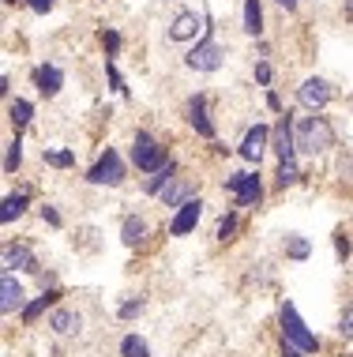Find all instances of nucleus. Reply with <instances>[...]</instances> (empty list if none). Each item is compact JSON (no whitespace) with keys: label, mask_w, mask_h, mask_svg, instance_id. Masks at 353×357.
Masks as SVG:
<instances>
[{"label":"nucleus","mask_w":353,"mask_h":357,"mask_svg":"<svg viewBox=\"0 0 353 357\" xmlns=\"http://www.w3.org/2000/svg\"><path fill=\"white\" fill-rule=\"evenodd\" d=\"M335 143V128L327 124V117H304L297 124V151L304 154H323Z\"/></svg>","instance_id":"nucleus-1"},{"label":"nucleus","mask_w":353,"mask_h":357,"mask_svg":"<svg viewBox=\"0 0 353 357\" xmlns=\"http://www.w3.org/2000/svg\"><path fill=\"white\" fill-rule=\"evenodd\" d=\"M282 339L290 342V346H297L301 354H316V350H320V339L308 331V324L301 320L297 308H293L290 301L282 305Z\"/></svg>","instance_id":"nucleus-2"},{"label":"nucleus","mask_w":353,"mask_h":357,"mask_svg":"<svg viewBox=\"0 0 353 357\" xmlns=\"http://www.w3.org/2000/svg\"><path fill=\"white\" fill-rule=\"evenodd\" d=\"M132 162H136V169L143 173H158L166 166V147L150 136V132H136V143H132Z\"/></svg>","instance_id":"nucleus-3"},{"label":"nucleus","mask_w":353,"mask_h":357,"mask_svg":"<svg viewBox=\"0 0 353 357\" xmlns=\"http://www.w3.org/2000/svg\"><path fill=\"white\" fill-rule=\"evenodd\" d=\"M87 181H91V185H109V188L120 185V181H124V162H120V154L106 147V154H102V158L91 166Z\"/></svg>","instance_id":"nucleus-4"},{"label":"nucleus","mask_w":353,"mask_h":357,"mask_svg":"<svg viewBox=\"0 0 353 357\" xmlns=\"http://www.w3.org/2000/svg\"><path fill=\"white\" fill-rule=\"evenodd\" d=\"M222 56H226V50L214 42L211 34H207L203 42L185 56V61H188V68H196V72H218V68H222Z\"/></svg>","instance_id":"nucleus-5"},{"label":"nucleus","mask_w":353,"mask_h":357,"mask_svg":"<svg viewBox=\"0 0 353 357\" xmlns=\"http://www.w3.org/2000/svg\"><path fill=\"white\" fill-rule=\"evenodd\" d=\"M226 188L237 196V204L241 207H256L263 199V185L256 173H233V177H226Z\"/></svg>","instance_id":"nucleus-6"},{"label":"nucleus","mask_w":353,"mask_h":357,"mask_svg":"<svg viewBox=\"0 0 353 357\" xmlns=\"http://www.w3.org/2000/svg\"><path fill=\"white\" fill-rule=\"evenodd\" d=\"M274 154H279V162H293L297 158V128H293V117L290 113H282V121L274 124Z\"/></svg>","instance_id":"nucleus-7"},{"label":"nucleus","mask_w":353,"mask_h":357,"mask_svg":"<svg viewBox=\"0 0 353 357\" xmlns=\"http://www.w3.org/2000/svg\"><path fill=\"white\" fill-rule=\"evenodd\" d=\"M331 98H335V91H331V83L320 79V75H312V79H304V83L297 86V102L308 105V109H323Z\"/></svg>","instance_id":"nucleus-8"},{"label":"nucleus","mask_w":353,"mask_h":357,"mask_svg":"<svg viewBox=\"0 0 353 357\" xmlns=\"http://www.w3.org/2000/svg\"><path fill=\"white\" fill-rule=\"evenodd\" d=\"M267 143H271V128H267V124H252L241 139V158L260 166V158L267 154Z\"/></svg>","instance_id":"nucleus-9"},{"label":"nucleus","mask_w":353,"mask_h":357,"mask_svg":"<svg viewBox=\"0 0 353 357\" xmlns=\"http://www.w3.org/2000/svg\"><path fill=\"white\" fill-rule=\"evenodd\" d=\"M199 215H203V204H199V196H196V199H188L185 207H177L173 222H169V234H173V237L192 234V229H196V222H199Z\"/></svg>","instance_id":"nucleus-10"},{"label":"nucleus","mask_w":353,"mask_h":357,"mask_svg":"<svg viewBox=\"0 0 353 357\" xmlns=\"http://www.w3.org/2000/svg\"><path fill=\"white\" fill-rule=\"evenodd\" d=\"M4 267L8 271H26V275H38V259L26 245H4Z\"/></svg>","instance_id":"nucleus-11"},{"label":"nucleus","mask_w":353,"mask_h":357,"mask_svg":"<svg viewBox=\"0 0 353 357\" xmlns=\"http://www.w3.org/2000/svg\"><path fill=\"white\" fill-rule=\"evenodd\" d=\"M15 308H23V286L12 271H4V278H0V312L12 316Z\"/></svg>","instance_id":"nucleus-12"},{"label":"nucleus","mask_w":353,"mask_h":357,"mask_svg":"<svg viewBox=\"0 0 353 357\" xmlns=\"http://www.w3.org/2000/svg\"><path fill=\"white\" fill-rule=\"evenodd\" d=\"M188 124H192L203 139H214V124H211V117H207V98L203 94L188 98Z\"/></svg>","instance_id":"nucleus-13"},{"label":"nucleus","mask_w":353,"mask_h":357,"mask_svg":"<svg viewBox=\"0 0 353 357\" xmlns=\"http://www.w3.org/2000/svg\"><path fill=\"white\" fill-rule=\"evenodd\" d=\"M188 199H196V185L188 177H173L166 185V192H162V204L166 207H185Z\"/></svg>","instance_id":"nucleus-14"},{"label":"nucleus","mask_w":353,"mask_h":357,"mask_svg":"<svg viewBox=\"0 0 353 357\" xmlns=\"http://www.w3.org/2000/svg\"><path fill=\"white\" fill-rule=\"evenodd\" d=\"M196 31H203V19L196 12H180L173 19V26H169V38L173 42H188V38H196Z\"/></svg>","instance_id":"nucleus-15"},{"label":"nucleus","mask_w":353,"mask_h":357,"mask_svg":"<svg viewBox=\"0 0 353 357\" xmlns=\"http://www.w3.org/2000/svg\"><path fill=\"white\" fill-rule=\"evenodd\" d=\"M34 83H38V91H42L45 98H53V94L61 91V83H64V72L56 68V64H42V68L34 72Z\"/></svg>","instance_id":"nucleus-16"},{"label":"nucleus","mask_w":353,"mask_h":357,"mask_svg":"<svg viewBox=\"0 0 353 357\" xmlns=\"http://www.w3.org/2000/svg\"><path fill=\"white\" fill-rule=\"evenodd\" d=\"M49 327L56 335H79L83 320H79V312H72V308H56V312L49 316Z\"/></svg>","instance_id":"nucleus-17"},{"label":"nucleus","mask_w":353,"mask_h":357,"mask_svg":"<svg viewBox=\"0 0 353 357\" xmlns=\"http://www.w3.org/2000/svg\"><path fill=\"white\" fill-rule=\"evenodd\" d=\"M173 173H177V166H173V162H166V166H162L155 177L147 181V192H150V196H162V192H166V185L173 181Z\"/></svg>","instance_id":"nucleus-18"},{"label":"nucleus","mask_w":353,"mask_h":357,"mask_svg":"<svg viewBox=\"0 0 353 357\" xmlns=\"http://www.w3.org/2000/svg\"><path fill=\"white\" fill-rule=\"evenodd\" d=\"M56 297H61V294H56V289H49V294H42V297H38L34 305H26V308H23V320H26V324H34L38 316L45 312V308H49V305H56Z\"/></svg>","instance_id":"nucleus-19"},{"label":"nucleus","mask_w":353,"mask_h":357,"mask_svg":"<svg viewBox=\"0 0 353 357\" xmlns=\"http://www.w3.org/2000/svg\"><path fill=\"white\" fill-rule=\"evenodd\" d=\"M244 31H248V34H260V31H263L260 0H244Z\"/></svg>","instance_id":"nucleus-20"},{"label":"nucleus","mask_w":353,"mask_h":357,"mask_svg":"<svg viewBox=\"0 0 353 357\" xmlns=\"http://www.w3.org/2000/svg\"><path fill=\"white\" fill-rule=\"evenodd\" d=\"M31 113H34V105L23 102V98H15L12 105H8V117H12L15 128H26V124H31Z\"/></svg>","instance_id":"nucleus-21"},{"label":"nucleus","mask_w":353,"mask_h":357,"mask_svg":"<svg viewBox=\"0 0 353 357\" xmlns=\"http://www.w3.org/2000/svg\"><path fill=\"white\" fill-rule=\"evenodd\" d=\"M143 234H147V226H143V218H124V226H120V241L124 245H136V241H143Z\"/></svg>","instance_id":"nucleus-22"},{"label":"nucleus","mask_w":353,"mask_h":357,"mask_svg":"<svg viewBox=\"0 0 353 357\" xmlns=\"http://www.w3.org/2000/svg\"><path fill=\"white\" fill-rule=\"evenodd\" d=\"M26 211V192H19V196H8L4 199V211H0V218H4V226L8 222H15L19 215Z\"/></svg>","instance_id":"nucleus-23"},{"label":"nucleus","mask_w":353,"mask_h":357,"mask_svg":"<svg viewBox=\"0 0 353 357\" xmlns=\"http://www.w3.org/2000/svg\"><path fill=\"white\" fill-rule=\"evenodd\" d=\"M282 248H285V256H290V259H308V252H312V245H308L304 237H297V234L285 237Z\"/></svg>","instance_id":"nucleus-24"},{"label":"nucleus","mask_w":353,"mask_h":357,"mask_svg":"<svg viewBox=\"0 0 353 357\" xmlns=\"http://www.w3.org/2000/svg\"><path fill=\"white\" fill-rule=\"evenodd\" d=\"M120 354H124V357H150L147 342H143L139 335H124V342H120Z\"/></svg>","instance_id":"nucleus-25"},{"label":"nucleus","mask_w":353,"mask_h":357,"mask_svg":"<svg viewBox=\"0 0 353 357\" xmlns=\"http://www.w3.org/2000/svg\"><path fill=\"white\" fill-rule=\"evenodd\" d=\"M279 188H290V185H297L301 181V169H297V162H279Z\"/></svg>","instance_id":"nucleus-26"},{"label":"nucleus","mask_w":353,"mask_h":357,"mask_svg":"<svg viewBox=\"0 0 353 357\" xmlns=\"http://www.w3.org/2000/svg\"><path fill=\"white\" fill-rule=\"evenodd\" d=\"M19 162H23V139L15 136L12 143H8V154H4V173H15Z\"/></svg>","instance_id":"nucleus-27"},{"label":"nucleus","mask_w":353,"mask_h":357,"mask_svg":"<svg viewBox=\"0 0 353 357\" xmlns=\"http://www.w3.org/2000/svg\"><path fill=\"white\" fill-rule=\"evenodd\" d=\"M45 162L56 169H68V166H75V154L72 151H45Z\"/></svg>","instance_id":"nucleus-28"},{"label":"nucleus","mask_w":353,"mask_h":357,"mask_svg":"<svg viewBox=\"0 0 353 357\" xmlns=\"http://www.w3.org/2000/svg\"><path fill=\"white\" fill-rule=\"evenodd\" d=\"M338 335L353 342V301L346 305V312H342V320H338Z\"/></svg>","instance_id":"nucleus-29"},{"label":"nucleus","mask_w":353,"mask_h":357,"mask_svg":"<svg viewBox=\"0 0 353 357\" xmlns=\"http://www.w3.org/2000/svg\"><path fill=\"white\" fill-rule=\"evenodd\" d=\"M237 229V215H222V222H218V241H230Z\"/></svg>","instance_id":"nucleus-30"},{"label":"nucleus","mask_w":353,"mask_h":357,"mask_svg":"<svg viewBox=\"0 0 353 357\" xmlns=\"http://www.w3.org/2000/svg\"><path fill=\"white\" fill-rule=\"evenodd\" d=\"M106 72H109V83H113V86H117V91H120V94H124V91H128V86H124V79H120V72H117V64H113V61L106 64Z\"/></svg>","instance_id":"nucleus-31"},{"label":"nucleus","mask_w":353,"mask_h":357,"mask_svg":"<svg viewBox=\"0 0 353 357\" xmlns=\"http://www.w3.org/2000/svg\"><path fill=\"white\" fill-rule=\"evenodd\" d=\"M139 308H143V301H124V305H120V320H132Z\"/></svg>","instance_id":"nucleus-32"},{"label":"nucleus","mask_w":353,"mask_h":357,"mask_svg":"<svg viewBox=\"0 0 353 357\" xmlns=\"http://www.w3.org/2000/svg\"><path fill=\"white\" fill-rule=\"evenodd\" d=\"M102 42H106V50H109V53H117V50H120V34H113V31L102 34Z\"/></svg>","instance_id":"nucleus-33"},{"label":"nucleus","mask_w":353,"mask_h":357,"mask_svg":"<svg viewBox=\"0 0 353 357\" xmlns=\"http://www.w3.org/2000/svg\"><path fill=\"white\" fill-rule=\"evenodd\" d=\"M335 252H338V259H346V256H350V241L342 237V234L335 237Z\"/></svg>","instance_id":"nucleus-34"},{"label":"nucleus","mask_w":353,"mask_h":357,"mask_svg":"<svg viewBox=\"0 0 353 357\" xmlns=\"http://www.w3.org/2000/svg\"><path fill=\"white\" fill-rule=\"evenodd\" d=\"M256 79H260V83H271V64H256Z\"/></svg>","instance_id":"nucleus-35"},{"label":"nucleus","mask_w":353,"mask_h":357,"mask_svg":"<svg viewBox=\"0 0 353 357\" xmlns=\"http://www.w3.org/2000/svg\"><path fill=\"white\" fill-rule=\"evenodd\" d=\"M26 4H31V8H34V12H38V15H42V12H49V8L56 4V0H26Z\"/></svg>","instance_id":"nucleus-36"},{"label":"nucleus","mask_w":353,"mask_h":357,"mask_svg":"<svg viewBox=\"0 0 353 357\" xmlns=\"http://www.w3.org/2000/svg\"><path fill=\"white\" fill-rule=\"evenodd\" d=\"M42 215H45V222H49V226H61V215H56V211H53V207H45V211H42Z\"/></svg>","instance_id":"nucleus-37"},{"label":"nucleus","mask_w":353,"mask_h":357,"mask_svg":"<svg viewBox=\"0 0 353 357\" xmlns=\"http://www.w3.org/2000/svg\"><path fill=\"white\" fill-rule=\"evenodd\" d=\"M282 357H304L297 346H290V342H282Z\"/></svg>","instance_id":"nucleus-38"},{"label":"nucleus","mask_w":353,"mask_h":357,"mask_svg":"<svg viewBox=\"0 0 353 357\" xmlns=\"http://www.w3.org/2000/svg\"><path fill=\"white\" fill-rule=\"evenodd\" d=\"M279 4H282V8H290V12H293V8H297V0H279Z\"/></svg>","instance_id":"nucleus-39"},{"label":"nucleus","mask_w":353,"mask_h":357,"mask_svg":"<svg viewBox=\"0 0 353 357\" xmlns=\"http://www.w3.org/2000/svg\"><path fill=\"white\" fill-rule=\"evenodd\" d=\"M346 15L353 19V0H346Z\"/></svg>","instance_id":"nucleus-40"}]
</instances>
